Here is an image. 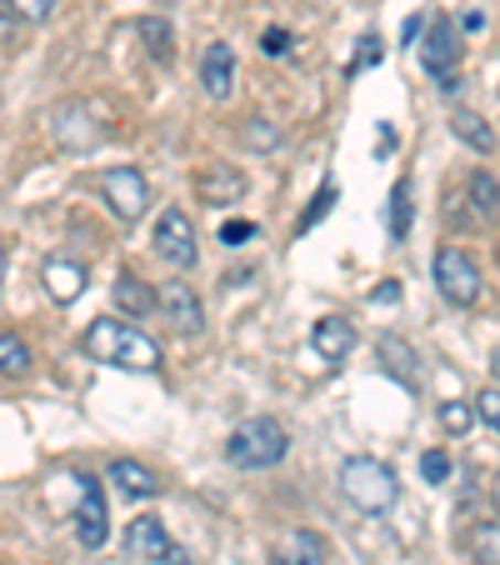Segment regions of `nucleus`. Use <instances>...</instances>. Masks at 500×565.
Masks as SVG:
<instances>
[{
	"mask_svg": "<svg viewBox=\"0 0 500 565\" xmlns=\"http://www.w3.org/2000/svg\"><path fill=\"white\" fill-rule=\"evenodd\" d=\"M86 355H96L100 365H116V371H160V345L150 341L140 326H126L116 316H96L81 335Z\"/></svg>",
	"mask_w": 500,
	"mask_h": 565,
	"instance_id": "f257e3e1",
	"label": "nucleus"
},
{
	"mask_svg": "<svg viewBox=\"0 0 500 565\" xmlns=\"http://www.w3.org/2000/svg\"><path fill=\"white\" fill-rule=\"evenodd\" d=\"M286 450H290V436L276 416L241 420V426L231 430V440H225V460L241 466V470H270V466L286 460Z\"/></svg>",
	"mask_w": 500,
	"mask_h": 565,
	"instance_id": "f03ea898",
	"label": "nucleus"
},
{
	"mask_svg": "<svg viewBox=\"0 0 500 565\" xmlns=\"http://www.w3.org/2000/svg\"><path fill=\"white\" fill-rule=\"evenodd\" d=\"M341 495L355 505V511L365 515H385L395 505V495H401V486H395V470L381 466V460L371 456H345L341 460Z\"/></svg>",
	"mask_w": 500,
	"mask_h": 565,
	"instance_id": "7ed1b4c3",
	"label": "nucleus"
},
{
	"mask_svg": "<svg viewBox=\"0 0 500 565\" xmlns=\"http://www.w3.org/2000/svg\"><path fill=\"white\" fill-rule=\"evenodd\" d=\"M421 65H426V75L440 90H456V81H460V35H456L450 21H430L426 41H421Z\"/></svg>",
	"mask_w": 500,
	"mask_h": 565,
	"instance_id": "20e7f679",
	"label": "nucleus"
},
{
	"mask_svg": "<svg viewBox=\"0 0 500 565\" xmlns=\"http://www.w3.org/2000/svg\"><path fill=\"white\" fill-rule=\"evenodd\" d=\"M150 246H156V256H160V260H171V266H181V270H191L195 260H201V250H195V221L181 211V205L160 211L156 235H150Z\"/></svg>",
	"mask_w": 500,
	"mask_h": 565,
	"instance_id": "39448f33",
	"label": "nucleus"
},
{
	"mask_svg": "<svg viewBox=\"0 0 500 565\" xmlns=\"http://www.w3.org/2000/svg\"><path fill=\"white\" fill-rule=\"evenodd\" d=\"M436 286L450 306H476L480 300V270L476 260L466 256L460 246H440L436 250Z\"/></svg>",
	"mask_w": 500,
	"mask_h": 565,
	"instance_id": "423d86ee",
	"label": "nucleus"
},
{
	"mask_svg": "<svg viewBox=\"0 0 500 565\" xmlns=\"http://www.w3.org/2000/svg\"><path fill=\"white\" fill-rule=\"evenodd\" d=\"M100 195H106V205L116 211V221H140L150 205V185L136 166H110V171H100Z\"/></svg>",
	"mask_w": 500,
	"mask_h": 565,
	"instance_id": "0eeeda50",
	"label": "nucleus"
},
{
	"mask_svg": "<svg viewBox=\"0 0 500 565\" xmlns=\"http://www.w3.org/2000/svg\"><path fill=\"white\" fill-rule=\"evenodd\" d=\"M126 545L146 565H185V551L171 541L166 521H156V515H136V521L126 525Z\"/></svg>",
	"mask_w": 500,
	"mask_h": 565,
	"instance_id": "6e6552de",
	"label": "nucleus"
},
{
	"mask_svg": "<svg viewBox=\"0 0 500 565\" xmlns=\"http://www.w3.org/2000/svg\"><path fill=\"white\" fill-rule=\"evenodd\" d=\"M81 501H75V535L86 551H100L110 541V511H106V495H100V480L96 476H81Z\"/></svg>",
	"mask_w": 500,
	"mask_h": 565,
	"instance_id": "1a4fd4ad",
	"label": "nucleus"
},
{
	"mask_svg": "<svg viewBox=\"0 0 500 565\" xmlns=\"http://www.w3.org/2000/svg\"><path fill=\"white\" fill-rule=\"evenodd\" d=\"M310 345H316V355L320 361H330V365H341L345 355L355 351V326L345 316H320L316 326H310Z\"/></svg>",
	"mask_w": 500,
	"mask_h": 565,
	"instance_id": "9d476101",
	"label": "nucleus"
},
{
	"mask_svg": "<svg viewBox=\"0 0 500 565\" xmlns=\"http://www.w3.org/2000/svg\"><path fill=\"white\" fill-rule=\"evenodd\" d=\"M41 280H45V290H51L55 306H75L81 290H86V266L71 260V256H51L45 260V270H41Z\"/></svg>",
	"mask_w": 500,
	"mask_h": 565,
	"instance_id": "9b49d317",
	"label": "nucleus"
},
{
	"mask_svg": "<svg viewBox=\"0 0 500 565\" xmlns=\"http://www.w3.org/2000/svg\"><path fill=\"white\" fill-rule=\"evenodd\" d=\"M201 86H205V96H215V100L231 96V86H235V51L225 41L205 45V55H201Z\"/></svg>",
	"mask_w": 500,
	"mask_h": 565,
	"instance_id": "f8f14e48",
	"label": "nucleus"
},
{
	"mask_svg": "<svg viewBox=\"0 0 500 565\" xmlns=\"http://www.w3.org/2000/svg\"><path fill=\"white\" fill-rule=\"evenodd\" d=\"M270 565H330V551H326V541H320L316 531H290L286 541L276 545Z\"/></svg>",
	"mask_w": 500,
	"mask_h": 565,
	"instance_id": "ddd939ff",
	"label": "nucleus"
},
{
	"mask_svg": "<svg viewBox=\"0 0 500 565\" xmlns=\"http://www.w3.org/2000/svg\"><path fill=\"white\" fill-rule=\"evenodd\" d=\"M156 296H160V310H166V316H171L181 331H201L205 316H201V300H195L191 286H181V280H166Z\"/></svg>",
	"mask_w": 500,
	"mask_h": 565,
	"instance_id": "4468645a",
	"label": "nucleus"
},
{
	"mask_svg": "<svg viewBox=\"0 0 500 565\" xmlns=\"http://www.w3.org/2000/svg\"><path fill=\"white\" fill-rule=\"evenodd\" d=\"M195 191H201V201H205V205H235V201L245 195V175L225 171V166H211V171H201Z\"/></svg>",
	"mask_w": 500,
	"mask_h": 565,
	"instance_id": "2eb2a0df",
	"label": "nucleus"
},
{
	"mask_svg": "<svg viewBox=\"0 0 500 565\" xmlns=\"http://www.w3.org/2000/svg\"><path fill=\"white\" fill-rule=\"evenodd\" d=\"M381 365L395 375L401 385H415L421 381V355L401 341V335H381Z\"/></svg>",
	"mask_w": 500,
	"mask_h": 565,
	"instance_id": "dca6fc26",
	"label": "nucleus"
},
{
	"mask_svg": "<svg viewBox=\"0 0 500 565\" xmlns=\"http://www.w3.org/2000/svg\"><path fill=\"white\" fill-rule=\"evenodd\" d=\"M116 306L126 310V316L146 320L150 310L160 306V296H150V290L140 286V280H136V270H120V276H116Z\"/></svg>",
	"mask_w": 500,
	"mask_h": 565,
	"instance_id": "f3484780",
	"label": "nucleus"
},
{
	"mask_svg": "<svg viewBox=\"0 0 500 565\" xmlns=\"http://www.w3.org/2000/svg\"><path fill=\"white\" fill-rule=\"evenodd\" d=\"M110 486L126 495H156L160 491V480L150 476L146 466H136V460H110Z\"/></svg>",
	"mask_w": 500,
	"mask_h": 565,
	"instance_id": "a211bd4d",
	"label": "nucleus"
},
{
	"mask_svg": "<svg viewBox=\"0 0 500 565\" xmlns=\"http://www.w3.org/2000/svg\"><path fill=\"white\" fill-rule=\"evenodd\" d=\"M450 130H456V140H466L470 150H480V156L496 150V130H490L476 110H456V116H450Z\"/></svg>",
	"mask_w": 500,
	"mask_h": 565,
	"instance_id": "6ab92c4d",
	"label": "nucleus"
},
{
	"mask_svg": "<svg viewBox=\"0 0 500 565\" xmlns=\"http://www.w3.org/2000/svg\"><path fill=\"white\" fill-rule=\"evenodd\" d=\"M466 191H470V205H476L486 221H500V181H496V175H490V171H470Z\"/></svg>",
	"mask_w": 500,
	"mask_h": 565,
	"instance_id": "aec40b11",
	"label": "nucleus"
},
{
	"mask_svg": "<svg viewBox=\"0 0 500 565\" xmlns=\"http://www.w3.org/2000/svg\"><path fill=\"white\" fill-rule=\"evenodd\" d=\"M470 561L476 565H500V521H480L470 525Z\"/></svg>",
	"mask_w": 500,
	"mask_h": 565,
	"instance_id": "412c9836",
	"label": "nucleus"
},
{
	"mask_svg": "<svg viewBox=\"0 0 500 565\" xmlns=\"http://www.w3.org/2000/svg\"><path fill=\"white\" fill-rule=\"evenodd\" d=\"M385 221H391V241L411 235V181H405V175L391 185V211H385Z\"/></svg>",
	"mask_w": 500,
	"mask_h": 565,
	"instance_id": "4be33fe9",
	"label": "nucleus"
},
{
	"mask_svg": "<svg viewBox=\"0 0 500 565\" xmlns=\"http://www.w3.org/2000/svg\"><path fill=\"white\" fill-rule=\"evenodd\" d=\"M0 371H6V375H25V371H31V351L21 345V335H15V331L0 335Z\"/></svg>",
	"mask_w": 500,
	"mask_h": 565,
	"instance_id": "5701e85b",
	"label": "nucleus"
},
{
	"mask_svg": "<svg viewBox=\"0 0 500 565\" xmlns=\"http://www.w3.org/2000/svg\"><path fill=\"white\" fill-rule=\"evenodd\" d=\"M241 146L245 150H276L280 146V130L270 126V120H245V130H241Z\"/></svg>",
	"mask_w": 500,
	"mask_h": 565,
	"instance_id": "b1692460",
	"label": "nucleus"
},
{
	"mask_svg": "<svg viewBox=\"0 0 500 565\" xmlns=\"http://www.w3.org/2000/svg\"><path fill=\"white\" fill-rule=\"evenodd\" d=\"M140 41H146V51L156 55L160 65L171 61V25L166 21H140Z\"/></svg>",
	"mask_w": 500,
	"mask_h": 565,
	"instance_id": "393cba45",
	"label": "nucleus"
},
{
	"mask_svg": "<svg viewBox=\"0 0 500 565\" xmlns=\"http://www.w3.org/2000/svg\"><path fill=\"white\" fill-rule=\"evenodd\" d=\"M440 426H446L450 436H466V430L476 426V406H466V401H446V406H440Z\"/></svg>",
	"mask_w": 500,
	"mask_h": 565,
	"instance_id": "a878e982",
	"label": "nucleus"
},
{
	"mask_svg": "<svg viewBox=\"0 0 500 565\" xmlns=\"http://www.w3.org/2000/svg\"><path fill=\"white\" fill-rule=\"evenodd\" d=\"M476 416L486 420V426H490V430H496V436H500V391H496V385L476 395Z\"/></svg>",
	"mask_w": 500,
	"mask_h": 565,
	"instance_id": "bb28decb",
	"label": "nucleus"
},
{
	"mask_svg": "<svg viewBox=\"0 0 500 565\" xmlns=\"http://www.w3.org/2000/svg\"><path fill=\"white\" fill-rule=\"evenodd\" d=\"M421 476H426L430 486H440V480L450 476V460H446V450H426V456H421Z\"/></svg>",
	"mask_w": 500,
	"mask_h": 565,
	"instance_id": "cd10ccee",
	"label": "nucleus"
},
{
	"mask_svg": "<svg viewBox=\"0 0 500 565\" xmlns=\"http://www.w3.org/2000/svg\"><path fill=\"white\" fill-rule=\"evenodd\" d=\"M6 11L25 15V21H45L55 11V0H6Z\"/></svg>",
	"mask_w": 500,
	"mask_h": 565,
	"instance_id": "c85d7f7f",
	"label": "nucleus"
},
{
	"mask_svg": "<svg viewBox=\"0 0 500 565\" xmlns=\"http://www.w3.org/2000/svg\"><path fill=\"white\" fill-rule=\"evenodd\" d=\"M330 201H336V185H320V191H316V201H310V211H306V221H300V231H310V225H316L320 221V215H326L330 211Z\"/></svg>",
	"mask_w": 500,
	"mask_h": 565,
	"instance_id": "c756f323",
	"label": "nucleus"
},
{
	"mask_svg": "<svg viewBox=\"0 0 500 565\" xmlns=\"http://www.w3.org/2000/svg\"><path fill=\"white\" fill-rule=\"evenodd\" d=\"M251 235H256V225H251V221H225L221 225V241H225V246H241V241H251Z\"/></svg>",
	"mask_w": 500,
	"mask_h": 565,
	"instance_id": "7c9ffc66",
	"label": "nucleus"
},
{
	"mask_svg": "<svg viewBox=\"0 0 500 565\" xmlns=\"http://www.w3.org/2000/svg\"><path fill=\"white\" fill-rule=\"evenodd\" d=\"M260 51H266V55H286V51H290V35L276 25V31H266V41H260Z\"/></svg>",
	"mask_w": 500,
	"mask_h": 565,
	"instance_id": "2f4dec72",
	"label": "nucleus"
},
{
	"mask_svg": "<svg viewBox=\"0 0 500 565\" xmlns=\"http://www.w3.org/2000/svg\"><path fill=\"white\" fill-rule=\"evenodd\" d=\"M375 51H381V41H375V35H365V41H361V55H355V65H351V75L361 71V65H371V61H375Z\"/></svg>",
	"mask_w": 500,
	"mask_h": 565,
	"instance_id": "473e14b6",
	"label": "nucleus"
},
{
	"mask_svg": "<svg viewBox=\"0 0 500 565\" xmlns=\"http://www.w3.org/2000/svg\"><path fill=\"white\" fill-rule=\"evenodd\" d=\"M395 296H401V290H395V280H385V286L381 290H375V306H381V300H385V306H391V300Z\"/></svg>",
	"mask_w": 500,
	"mask_h": 565,
	"instance_id": "72a5a7b5",
	"label": "nucleus"
},
{
	"mask_svg": "<svg viewBox=\"0 0 500 565\" xmlns=\"http://www.w3.org/2000/svg\"><path fill=\"white\" fill-rule=\"evenodd\" d=\"M391 150H395V136H391V130H381V140H375V156H391Z\"/></svg>",
	"mask_w": 500,
	"mask_h": 565,
	"instance_id": "f704fd0d",
	"label": "nucleus"
},
{
	"mask_svg": "<svg viewBox=\"0 0 500 565\" xmlns=\"http://www.w3.org/2000/svg\"><path fill=\"white\" fill-rule=\"evenodd\" d=\"M496 371H500V351H496Z\"/></svg>",
	"mask_w": 500,
	"mask_h": 565,
	"instance_id": "c9c22d12",
	"label": "nucleus"
},
{
	"mask_svg": "<svg viewBox=\"0 0 500 565\" xmlns=\"http://www.w3.org/2000/svg\"><path fill=\"white\" fill-rule=\"evenodd\" d=\"M496 505H500V486H496Z\"/></svg>",
	"mask_w": 500,
	"mask_h": 565,
	"instance_id": "e433bc0d",
	"label": "nucleus"
}]
</instances>
